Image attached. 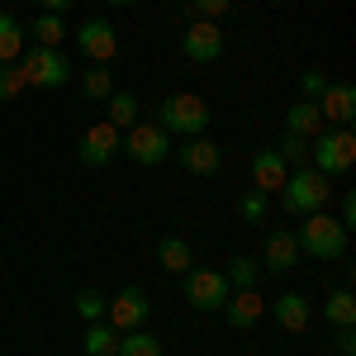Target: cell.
<instances>
[{"mask_svg":"<svg viewBox=\"0 0 356 356\" xmlns=\"http://www.w3.org/2000/svg\"><path fill=\"white\" fill-rule=\"evenodd\" d=\"M152 124L166 129L171 138H200V134H209L214 110L204 105V95H195V90H176V95H166L162 105H157V119H152Z\"/></svg>","mask_w":356,"mask_h":356,"instance_id":"1","label":"cell"},{"mask_svg":"<svg viewBox=\"0 0 356 356\" xmlns=\"http://www.w3.org/2000/svg\"><path fill=\"white\" fill-rule=\"evenodd\" d=\"M280 204H285V214H314V209H328V195H332V181L323 171H314V166H295L290 176H285V186H280Z\"/></svg>","mask_w":356,"mask_h":356,"instance_id":"2","label":"cell"},{"mask_svg":"<svg viewBox=\"0 0 356 356\" xmlns=\"http://www.w3.org/2000/svg\"><path fill=\"white\" fill-rule=\"evenodd\" d=\"M295 243H300V252H309V257L337 261V257H347V228L332 219L328 209H314V214H304V219H300Z\"/></svg>","mask_w":356,"mask_h":356,"instance_id":"3","label":"cell"},{"mask_svg":"<svg viewBox=\"0 0 356 356\" xmlns=\"http://www.w3.org/2000/svg\"><path fill=\"white\" fill-rule=\"evenodd\" d=\"M309 166L323 176H347L356 166V134L352 129H323L309 143Z\"/></svg>","mask_w":356,"mask_h":356,"instance_id":"4","label":"cell"},{"mask_svg":"<svg viewBox=\"0 0 356 356\" xmlns=\"http://www.w3.org/2000/svg\"><path fill=\"white\" fill-rule=\"evenodd\" d=\"M19 72H24V86H33V90H62L72 81V62L62 57V48H38V43L24 53Z\"/></svg>","mask_w":356,"mask_h":356,"instance_id":"5","label":"cell"},{"mask_svg":"<svg viewBox=\"0 0 356 356\" xmlns=\"http://www.w3.org/2000/svg\"><path fill=\"white\" fill-rule=\"evenodd\" d=\"M233 295V285H228V275L214 271V266H191L186 271V300L195 309H204V314H219L223 304Z\"/></svg>","mask_w":356,"mask_h":356,"instance_id":"6","label":"cell"},{"mask_svg":"<svg viewBox=\"0 0 356 356\" xmlns=\"http://www.w3.org/2000/svg\"><path fill=\"white\" fill-rule=\"evenodd\" d=\"M119 152H129L138 166H162L171 157V134L157 129V124H134L129 134H124V147Z\"/></svg>","mask_w":356,"mask_h":356,"instance_id":"7","label":"cell"},{"mask_svg":"<svg viewBox=\"0 0 356 356\" xmlns=\"http://www.w3.org/2000/svg\"><path fill=\"white\" fill-rule=\"evenodd\" d=\"M119 147H124V134L114 129L110 119H100V124H90L81 134L76 157H81V166H110L114 157H119Z\"/></svg>","mask_w":356,"mask_h":356,"instance_id":"8","label":"cell"},{"mask_svg":"<svg viewBox=\"0 0 356 356\" xmlns=\"http://www.w3.org/2000/svg\"><path fill=\"white\" fill-rule=\"evenodd\" d=\"M147 314H152V300H147V290L143 285H129V290H119L110 300V309H105V323L119 332H134L147 323Z\"/></svg>","mask_w":356,"mask_h":356,"instance_id":"9","label":"cell"},{"mask_svg":"<svg viewBox=\"0 0 356 356\" xmlns=\"http://www.w3.org/2000/svg\"><path fill=\"white\" fill-rule=\"evenodd\" d=\"M181 53L191 62H219L223 57V29L219 19H191L181 33Z\"/></svg>","mask_w":356,"mask_h":356,"instance_id":"10","label":"cell"},{"mask_svg":"<svg viewBox=\"0 0 356 356\" xmlns=\"http://www.w3.org/2000/svg\"><path fill=\"white\" fill-rule=\"evenodd\" d=\"M76 48H81L90 62H100V67H105V62H114V53H119V33H114L110 19H100V15H95V19H86V24L76 29Z\"/></svg>","mask_w":356,"mask_h":356,"instance_id":"11","label":"cell"},{"mask_svg":"<svg viewBox=\"0 0 356 356\" xmlns=\"http://www.w3.org/2000/svg\"><path fill=\"white\" fill-rule=\"evenodd\" d=\"M176 162L186 166L191 176H214L223 166V152H219V143L209 134H200V138H186L181 147H176Z\"/></svg>","mask_w":356,"mask_h":356,"instance_id":"12","label":"cell"},{"mask_svg":"<svg viewBox=\"0 0 356 356\" xmlns=\"http://www.w3.org/2000/svg\"><path fill=\"white\" fill-rule=\"evenodd\" d=\"M318 105V114H323V124H337V129H347L356 119V86L347 81H328V90L314 100Z\"/></svg>","mask_w":356,"mask_h":356,"instance_id":"13","label":"cell"},{"mask_svg":"<svg viewBox=\"0 0 356 356\" xmlns=\"http://www.w3.org/2000/svg\"><path fill=\"white\" fill-rule=\"evenodd\" d=\"M295 261H300V243H295V233L290 228H275L266 233V243H261V271H295Z\"/></svg>","mask_w":356,"mask_h":356,"instance_id":"14","label":"cell"},{"mask_svg":"<svg viewBox=\"0 0 356 356\" xmlns=\"http://www.w3.org/2000/svg\"><path fill=\"white\" fill-rule=\"evenodd\" d=\"M285 176H290V166H285V157H280L275 147H257V152H252V186H257V191L275 195L285 186Z\"/></svg>","mask_w":356,"mask_h":356,"instance_id":"15","label":"cell"},{"mask_svg":"<svg viewBox=\"0 0 356 356\" xmlns=\"http://www.w3.org/2000/svg\"><path fill=\"white\" fill-rule=\"evenodd\" d=\"M219 314L228 318V328H252V323L266 314V304H261V295H257V290H233Z\"/></svg>","mask_w":356,"mask_h":356,"instance_id":"16","label":"cell"},{"mask_svg":"<svg viewBox=\"0 0 356 356\" xmlns=\"http://www.w3.org/2000/svg\"><path fill=\"white\" fill-rule=\"evenodd\" d=\"M271 318L285 332H304V328H309V300H304V295H295V290H285V295H275Z\"/></svg>","mask_w":356,"mask_h":356,"instance_id":"17","label":"cell"},{"mask_svg":"<svg viewBox=\"0 0 356 356\" xmlns=\"http://www.w3.org/2000/svg\"><path fill=\"white\" fill-rule=\"evenodd\" d=\"M285 134L314 143V138L323 134V114H318V105H314V100H295V105L285 110Z\"/></svg>","mask_w":356,"mask_h":356,"instance_id":"18","label":"cell"},{"mask_svg":"<svg viewBox=\"0 0 356 356\" xmlns=\"http://www.w3.org/2000/svg\"><path fill=\"white\" fill-rule=\"evenodd\" d=\"M157 266L171 271V275H186V271H191V243L176 238V233H166L162 243H157Z\"/></svg>","mask_w":356,"mask_h":356,"instance_id":"19","label":"cell"},{"mask_svg":"<svg viewBox=\"0 0 356 356\" xmlns=\"http://www.w3.org/2000/svg\"><path fill=\"white\" fill-rule=\"evenodd\" d=\"M323 318L332 328H356V295L352 290H332L323 300Z\"/></svg>","mask_w":356,"mask_h":356,"instance_id":"20","label":"cell"},{"mask_svg":"<svg viewBox=\"0 0 356 356\" xmlns=\"http://www.w3.org/2000/svg\"><path fill=\"white\" fill-rule=\"evenodd\" d=\"M81 347H86V356H114V347H119V328H110L105 318H95V323H86Z\"/></svg>","mask_w":356,"mask_h":356,"instance_id":"21","label":"cell"},{"mask_svg":"<svg viewBox=\"0 0 356 356\" xmlns=\"http://www.w3.org/2000/svg\"><path fill=\"white\" fill-rule=\"evenodd\" d=\"M19 53H24V24L10 10H0V62H19Z\"/></svg>","mask_w":356,"mask_h":356,"instance_id":"22","label":"cell"},{"mask_svg":"<svg viewBox=\"0 0 356 356\" xmlns=\"http://www.w3.org/2000/svg\"><path fill=\"white\" fill-rule=\"evenodd\" d=\"M24 33H33V43L38 48H62V38H67V24H62V15H38L33 24H24Z\"/></svg>","mask_w":356,"mask_h":356,"instance_id":"23","label":"cell"},{"mask_svg":"<svg viewBox=\"0 0 356 356\" xmlns=\"http://www.w3.org/2000/svg\"><path fill=\"white\" fill-rule=\"evenodd\" d=\"M105 119H110L119 134H124V129H134V124H138V95H129V90H114L110 100H105Z\"/></svg>","mask_w":356,"mask_h":356,"instance_id":"24","label":"cell"},{"mask_svg":"<svg viewBox=\"0 0 356 356\" xmlns=\"http://www.w3.org/2000/svg\"><path fill=\"white\" fill-rule=\"evenodd\" d=\"M114 356H162V342L152 337V332H119V347H114Z\"/></svg>","mask_w":356,"mask_h":356,"instance_id":"25","label":"cell"},{"mask_svg":"<svg viewBox=\"0 0 356 356\" xmlns=\"http://www.w3.org/2000/svg\"><path fill=\"white\" fill-rule=\"evenodd\" d=\"M81 90L90 95V100H100V105H105V100L114 95V76H110V67H100V62H90V67L81 72Z\"/></svg>","mask_w":356,"mask_h":356,"instance_id":"26","label":"cell"},{"mask_svg":"<svg viewBox=\"0 0 356 356\" xmlns=\"http://www.w3.org/2000/svg\"><path fill=\"white\" fill-rule=\"evenodd\" d=\"M223 275H228L233 290H257V280H261V261H257V257H233Z\"/></svg>","mask_w":356,"mask_h":356,"instance_id":"27","label":"cell"},{"mask_svg":"<svg viewBox=\"0 0 356 356\" xmlns=\"http://www.w3.org/2000/svg\"><path fill=\"white\" fill-rule=\"evenodd\" d=\"M238 209H243V219H247V223H261L266 214H271V195L252 186V191H247L243 200H238Z\"/></svg>","mask_w":356,"mask_h":356,"instance_id":"28","label":"cell"},{"mask_svg":"<svg viewBox=\"0 0 356 356\" xmlns=\"http://www.w3.org/2000/svg\"><path fill=\"white\" fill-rule=\"evenodd\" d=\"M15 95H24V72H19V62H0V105Z\"/></svg>","mask_w":356,"mask_h":356,"instance_id":"29","label":"cell"},{"mask_svg":"<svg viewBox=\"0 0 356 356\" xmlns=\"http://www.w3.org/2000/svg\"><path fill=\"white\" fill-rule=\"evenodd\" d=\"M105 309H110V300H105L100 290H81V295H76V314H81L86 323H95V318H105Z\"/></svg>","mask_w":356,"mask_h":356,"instance_id":"30","label":"cell"},{"mask_svg":"<svg viewBox=\"0 0 356 356\" xmlns=\"http://www.w3.org/2000/svg\"><path fill=\"white\" fill-rule=\"evenodd\" d=\"M275 152L285 157V166H309V138H295V134H285V143H280Z\"/></svg>","mask_w":356,"mask_h":356,"instance_id":"31","label":"cell"},{"mask_svg":"<svg viewBox=\"0 0 356 356\" xmlns=\"http://www.w3.org/2000/svg\"><path fill=\"white\" fill-rule=\"evenodd\" d=\"M228 5L233 0H191V15L195 19H219V15H228Z\"/></svg>","mask_w":356,"mask_h":356,"instance_id":"32","label":"cell"},{"mask_svg":"<svg viewBox=\"0 0 356 356\" xmlns=\"http://www.w3.org/2000/svg\"><path fill=\"white\" fill-rule=\"evenodd\" d=\"M300 90H304V100H318V95L328 90V76L309 67V72H304V76H300Z\"/></svg>","mask_w":356,"mask_h":356,"instance_id":"33","label":"cell"},{"mask_svg":"<svg viewBox=\"0 0 356 356\" xmlns=\"http://www.w3.org/2000/svg\"><path fill=\"white\" fill-rule=\"evenodd\" d=\"M337 223H342L347 233H352V228H356V195H352V191L342 195V214H337Z\"/></svg>","mask_w":356,"mask_h":356,"instance_id":"34","label":"cell"},{"mask_svg":"<svg viewBox=\"0 0 356 356\" xmlns=\"http://www.w3.org/2000/svg\"><path fill=\"white\" fill-rule=\"evenodd\" d=\"M337 352H342V356H352V352H356V337H352V328H337Z\"/></svg>","mask_w":356,"mask_h":356,"instance_id":"35","label":"cell"},{"mask_svg":"<svg viewBox=\"0 0 356 356\" xmlns=\"http://www.w3.org/2000/svg\"><path fill=\"white\" fill-rule=\"evenodd\" d=\"M38 5H43L48 15H62V10H72V0H38Z\"/></svg>","mask_w":356,"mask_h":356,"instance_id":"36","label":"cell"},{"mask_svg":"<svg viewBox=\"0 0 356 356\" xmlns=\"http://www.w3.org/2000/svg\"><path fill=\"white\" fill-rule=\"evenodd\" d=\"M105 5H138V0H105Z\"/></svg>","mask_w":356,"mask_h":356,"instance_id":"37","label":"cell"},{"mask_svg":"<svg viewBox=\"0 0 356 356\" xmlns=\"http://www.w3.org/2000/svg\"><path fill=\"white\" fill-rule=\"evenodd\" d=\"M271 5H280V0H271Z\"/></svg>","mask_w":356,"mask_h":356,"instance_id":"38","label":"cell"}]
</instances>
